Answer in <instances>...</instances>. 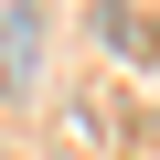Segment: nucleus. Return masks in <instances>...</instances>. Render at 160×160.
I'll return each mask as SVG.
<instances>
[{
	"label": "nucleus",
	"instance_id": "nucleus-1",
	"mask_svg": "<svg viewBox=\"0 0 160 160\" xmlns=\"http://www.w3.org/2000/svg\"><path fill=\"white\" fill-rule=\"evenodd\" d=\"M32 75H43V11L0 0V96H32Z\"/></svg>",
	"mask_w": 160,
	"mask_h": 160
}]
</instances>
